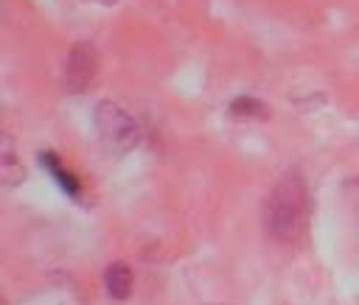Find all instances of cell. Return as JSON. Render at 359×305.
Listing matches in <instances>:
<instances>
[{
	"mask_svg": "<svg viewBox=\"0 0 359 305\" xmlns=\"http://www.w3.org/2000/svg\"><path fill=\"white\" fill-rule=\"evenodd\" d=\"M309 210V185L297 168H289L275 179L264 199V232L278 243H292L303 235Z\"/></svg>",
	"mask_w": 359,
	"mask_h": 305,
	"instance_id": "cell-1",
	"label": "cell"
},
{
	"mask_svg": "<svg viewBox=\"0 0 359 305\" xmlns=\"http://www.w3.org/2000/svg\"><path fill=\"white\" fill-rule=\"evenodd\" d=\"M95 132H98L101 143L109 151H118V154H126V151L137 148L140 140H143L140 123L115 101H101L95 106Z\"/></svg>",
	"mask_w": 359,
	"mask_h": 305,
	"instance_id": "cell-2",
	"label": "cell"
},
{
	"mask_svg": "<svg viewBox=\"0 0 359 305\" xmlns=\"http://www.w3.org/2000/svg\"><path fill=\"white\" fill-rule=\"evenodd\" d=\"M98 73V53L93 45L79 42L70 48L67 62H65V87L67 92H84L90 90L93 78Z\"/></svg>",
	"mask_w": 359,
	"mask_h": 305,
	"instance_id": "cell-3",
	"label": "cell"
},
{
	"mask_svg": "<svg viewBox=\"0 0 359 305\" xmlns=\"http://www.w3.org/2000/svg\"><path fill=\"white\" fill-rule=\"evenodd\" d=\"M22 179H25V165L17 157V148H14L11 134H3L0 137V182L6 187H14Z\"/></svg>",
	"mask_w": 359,
	"mask_h": 305,
	"instance_id": "cell-4",
	"label": "cell"
},
{
	"mask_svg": "<svg viewBox=\"0 0 359 305\" xmlns=\"http://www.w3.org/2000/svg\"><path fill=\"white\" fill-rule=\"evenodd\" d=\"M39 162L45 165V171L59 182V187H62L67 196H73V199H76V196L81 193V182L73 176V171H70V168H65V165H62V159H59L53 151H39Z\"/></svg>",
	"mask_w": 359,
	"mask_h": 305,
	"instance_id": "cell-5",
	"label": "cell"
},
{
	"mask_svg": "<svg viewBox=\"0 0 359 305\" xmlns=\"http://www.w3.org/2000/svg\"><path fill=\"white\" fill-rule=\"evenodd\" d=\"M104 283H107V294L112 299H126L132 294V271L126 263H112L104 274Z\"/></svg>",
	"mask_w": 359,
	"mask_h": 305,
	"instance_id": "cell-6",
	"label": "cell"
},
{
	"mask_svg": "<svg viewBox=\"0 0 359 305\" xmlns=\"http://www.w3.org/2000/svg\"><path fill=\"white\" fill-rule=\"evenodd\" d=\"M230 112L233 115H261L264 112V104L258 101V98H236L233 104H230Z\"/></svg>",
	"mask_w": 359,
	"mask_h": 305,
	"instance_id": "cell-7",
	"label": "cell"
}]
</instances>
